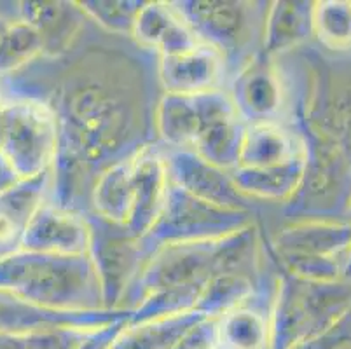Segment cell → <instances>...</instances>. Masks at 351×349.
<instances>
[{"label": "cell", "mask_w": 351, "mask_h": 349, "mask_svg": "<svg viewBox=\"0 0 351 349\" xmlns=\"http://www.w3.org/2000/svg\"><path fill=\"white\" fill-rule=\"evenodd\" d=\"M58 121V136L72 145L97 171L130 158L145 143L140 140L138 112L117 81L81 70L63 82L47 101Z\"/></svg>", "instance_id": "1"}, {"label": "cell", "mask_w": 351, "mask_h": 349, "mask_svg": "<svg viewBox=\"0 0 351 349\" xmlns=\"http://www.w3.org/2000/svg\"><path fill=\"white\" fill-rule=\"evenodd\" d=\"M258 250L261 236L255 224L215 241L159 248L130 285L121 300V309H133L149 293L162 288L205 287L220 274L238 273L254 278Z\"/></svg>", "instance_id": "2"}, {"label": "cell", "mask_w": 351, "mask_h": 349, "mask_svg": "<svg viewBox=\"0 0 351 349\" xmlns=\"http://www.w3.org/2000/svg\"><path fill=\"white\" fill-rule=\"evenodd\" d=\"M0 290L56 311L105 309L100 281L88 255L18 250L0 258Z\"/></svg>", "instance_id": "3"}, {"label": "cell", "mask_w": 351, "mask_h": 349, "mask_svg": "<svg viewBox=\"0 0 351 349\" xmlns=\"http://www.w3.org/2000/svg\"><path fill=\"white\" fill-rule=\"evenodd\" d=\"M351 309V281L311 283L283 273L271 307L273 348L289 349L317 339L337 325Z\"/></svg>", "instance_id": "4"}, {"label": "cell", "mask_w": 351, "mask_h": 349, "mask_svg": "<svg viewBox=\"0 0 351 349\" xmlns=\"http://www.w3.org/2000/svg\"><path fill=\"white\" fill-rule=\"evenodd\" d=\"M175 11L201 44L222 54L229 69L239 70L261 44L267 4L243 0H177Z\"/></svg>", "instance_id": "5"}, {"label": "cell", "mask_w": 351, "mask_h": 349, "mask_svg": "<svg viewBox=\"0 0 351 349\" xmlns=\"http://www.w3.org/2000/svg\"><path fill=\"white\" fill-rule=\"evenodd\" d=\"M252 211L226 210L191 196L170 182L166 200L152 229L142 238L151 255L159 248L187 243L215 241L254 226Z\"/></svg>", "instance_id": "6"}, {"label": "cell", "mask_w": 351, "mask_h": 349, "mask_svg": "<svg viewBox=\"0 0 351 349\" xmlns=\"http://www.w3.org/2000/svg\"><path fill=\"white\" fill-rule=\"evenodd\" d=\"M58 147V121L47 101L18 98L0 110V152L20 180L51 168Z\"/></svg>", "instance_id": "7"}, {"label": "cell", "mask_w": 351, "mask_h": 349, "mask_svg": "<svg viewBox=\"0 0 351 349\" xmlns=\"http://www.w3.org/2000/svg\"><path fill=\"white\" fill-rule=\"evenodd\" d=\"M89 230L88 257L100 281L105 309H121L130 285L152 257L142 239L133 238L124 226H116L95 213H84Z\"/></svg>", "instance_id": "8"}, {"label": "cell", "mask_w": 351, "mask_h": 349, "mask_svg": "<svg viewBox=\"0 0 351 349\" xmlns=\"http://www.w3.org/2000/svg\"><path fill=\"white\" fill-rule=\"evenodd\" d=\"M194 98L199 123L191 150L210 165L231 171L239 163L247 124L239 117L229 93L222 88L199 93Z\"/></svg>", "instance_id": "9"}, {"label": "cell", "mask_w": 351, "mask_h": 349, "mask_svg": "<svg viewBox=\"0 0 351 349\" xmlns=\"http://www.w3.org/2000/svg\"><path fill=\"white\" fill-rule=\"evenodd\" d=\"M232 104L247 126L282 123L289 108V91L282 72L271 58L257 53L232 79Z\"/></svg>", "instance_id": "10"}, {"label": "cell", "mask_w": 351, "mask_h": 349, "mask_svg": "<svg viewBox=\"0 0 351 349\" xmlns=\"http://www.w3.org/2000/svg\"><path fill=\"white\" fill-rule=\"evenodd\" d=\"M162 152L168 180L173 185L215 206L252 211V200L238 191L229 171L210 165L193 150L162 149Z\"/></svg>", "instance_id": "11"}, {"label": "cell", "mask_w": 351, "mask_h": 349, "mask_svg": "<svg viewBox=\"0 0 351 349\" xmlns=\"http://www.w3.org/2000/svg\"><path fill=\"white\" fill-rule=\"evenodd\" d=\"M132 309L98 311H56L0 290V334L46 330V328H98L130 322Z\"/></svg>", "instance_id": "12"}, {"label": "cell", "mask_w": 351, "mask_h": 349, "mask_svg": "<svg viewBox=\"0 0 351 349\" xmlns=\"http://www.w3.org/2000/svg\"><path fill=\"white\" fill-rule=\"evenodd\" d=\"M89 230L86 217L62 210L49 201L35 211L21 236L20 250L56 255H88Z\"/></svg>", "instance_id": "13"}, {"label": "cell", "mask_w": 351, "mask_h": 349, "mask_svg": "<svg viewBox=\"0 0 351 349\" xmlns=\"http://www.w3.org/2000/svg\"><path fill=\"white\" fill-rule=\"evenodd\" d=\"M165 152L158 145H143L133 154V201L126 229L142 239L152 229L162 210L168 191Z\"/></svg>", "instance_id": "14"}, {"label": "cell", "mask_w": 351, "mask_h": 349, "mask_svg": "<svg viewBox=\"0 0 351 349\" xmlns=\"http://www.w3.org/2000/svg\"><path fill=\"white\" fill-rule=\"evenodd\" d=\"M273 246L278 258H341L346 262L351 246V224L336 219L295 220L274 236Z\"/></svg>", "instance_id": "15"}, {"label": "cell", "mask_w": 351, "mask_h": 349, "mask_svg": "<svg viewBox=\"0 0 351 349\" xmlns=\"http://www.w3.org/2000/svg\"><path fill=\"white\" fill-rule=\"evenodd\" d=\"M228 73L226 60L206 44L173 56H159L158 75L165 93L199 95L220 89Z\"/></svg>", "instance_id": "16"}, {"label": "cell", "mask_w": 351, "mask_h": 349, "mask_svg": "<svg viewBox=\"0 0 351 349\" xmlns=\"http://www.w3.org/2000/svg\"><path fill=\"white\" fill-rule=\"evenodd\" d=\"M18 18L30 23L43 40L44 58H60L70 51L84 27V18L75 2H20Z\"/></svg>", "instance_id": "17"}, {"label": "cell", "mask_w": 351, "mask_h": 349, "mask_svg": "<svg viewBox=\"0 0 351 349\" xmlns=\"http://www.w3.org/2000/svg\"><path fill=\"white\" fill-rule=\"evenodd\" d=\"M132 37L159 56H173L199 46L196 35L171 2H145L136 16Z\"/></svg>", "instance_id": "18"}, {"label": "cell", "mask_w": 351, "mask_h": 349, "mask_svg": "<svg viewBox=\"0 0 351 349\" xmlns=\"http://www.w3.org/2000/svg\"><path fill=\"white\" fill-rule=\"evenodd\" d=\"M304 152V142L293 126L285 123L250 124L245 130L238 166L267 168L285 165Z\"/></svg>", "instance_id": "19"}, {"label": "cell", "mask_w": 351, "mask_h": 349, "mask_svg": "<svg viewBox=\"0 0 351 349\" xmlns=\"http://www.w3.org/2000/svg\"><path fill=\"white\" fill-rule=\"evenodd\" d=\"M311 8L313 2L306 0H276L267 4L261 35V53L273 60L313 37Z\"/></svg>", "instance_id": "20"}, {"label": "cell", "mask_w": 351, "mask_h": 349, "mask_svg": "<svg viewBox=\"0 0 351 349\" xmlns=\"http://www.w3.org/2000/svg\"><path fill=\"white\" fill-rule=\"evenodd\" d=\"M306 169V152L285 165L267 168H245L236 166L229 171L232 182L248 200L289 203L301 187Z\"/></svg>", "instance_id": "21"}, {"label": "cell", "mask_w": 351, "mask_h": 349, "mask_svg": "<svg viewBox=\"0 0 351 349\" xmlns=\"http://www.w3.org/2000/svg\"><path fill=\"white\" fill-rule=\"evenodd\" d=\"M210 322L206 315L191 309L178 315L162 316L151 322L128 323L116 337L114 349H171L194 334L203 323Z\"/></svg>", "instance_id": "22"}, {"label": "cell", "mask_w": 351, "mask_h": 349, "mask_svg": "<svg viewBox=\"0 0 351 349\" xmlns=\"http://www.w3.org/2000/svg\"><path fill=\"white\" fill-rule=\"evenodd\" d=\"M133 201V156L98 173L91 191V213L126 227Z\"/></svg>", "instance_id": "23"}, {"label": "cell", "mask_w": 351, "mask_h": 349, "mask_svg": "<svg viewBox=\"0 0 351 349\" xmlns=\"http://www.w3.org/2000/svg\"><path fill=\"white\" fill-rule=\"evenodd\" d=\"M197 107L194 95L165 93L154 110V130L168 150H191L197 133Z\"/></svg>", "instance_id": "24"}, {"label": "cell", "mask_w": 351, "mask_h": 349, "mask_svg": "<svg viewBox=\"0 0 351 349\" xmlns=\"http://www.w3.org/2000/svg\"><path fill=\"white\" fill-rule=\"evenodd\" d=\"M257 296V285L247 274H220L205 285L196 309L210 320L232 311L236 307L250 302Z\"/></svg>", "instance_id": "25"}, {"label": "cell", "mask_w": 351, "mask_h": 349, "mask_svg": "<svg viewBox=\"0 0 351 349\" xmlns=\"http://www.w3.org/2000/svg\"><path fill=\"white\" fill-rule=\"evenodd\" d=\"M313 37L336 53L351 51V0H318L311 8Z\"/></svg>", "instance_id": "26"}, {"label": "cell", "mask_w": 351, "mask_h": 349, "mask_svg": "<svg viewBox=\"0 0 351 349\" xmlns=\"http://www.w3.org/2000/svg\"><path fill=\"white\" fill-rule=\"evenodd\" d=\"M217 332L222 344L231 349H263L269 339V322L247 302L220 316Z\"/></svg>", "instance_id": "27"}, {"label": "cell", "mask_w": 351, "mask_h": 349, "mask_svg": "<svg viewBox=\"0 0 351 349\" xmlns=\"http://www.w3.org/2000/svg\"><path fill=\"white\" fill-rule=\"evenodd\" d=\"M43 56V40L30 23L12 18L0 49V77L18 73Z\"/></svg>", "instance_id": "28"}, {"label": "cell", "mask_w": 351, "mask_h": 349, "mask_svg": "<svg viewBox=\"0 0 351 349\" xmlns=\"http://www.w3.org/2000/svg\"><path fill=\"white\" fill-rule=\"evenodd\" d=\"M205 287H177L162 288L158 292H152L132 309L130 323H143L151 320L162 318V316L178 315L191 309H196L197 299Z\"/></svg>", "instance_id": "29"}, {"label": "cell", "mask_w": 351, "mask_h": 349, "mask_svg": "<svg viewBox=\"0 0 351 349\" xmlns=\"http://www.w3.org/2000/svg\"><path fill=\"white\" fill-rule=\"evenodd\" d=\"M86 18L93 19L107 32L132 37L136 16L143 8V0H81L75 2Z\"/></svg>", "instance_id": "30"}, {"label": "cell", "mask_w": 351, "mask_h": 349, "mask_svg": "<svg viewBox=\"0 0 351 349\" xmlns=\"http://www.w3.org/2000/svg\"><path fill=\"white\" fill-rule=\"evenodd\" d=\"M98 328H46L0 334V349H72L93 337Z\"/></svg>", "instance_id": "31"}, {"label": "cell", "mask_w": 351, "mask_h": 349, "mask_svg": "<svg viewBox=\"0 0 351 349\" xmlns=\"http://www.w3.org/2000/svg\"><path fill=\"white\" fill-rule=\"evenodd\" d=\"M18 182H20L18 175H16L14 169L11 168V165L5 161L2 152H0V194H4L5 191H9V189L14 184H18Z\"/></svg>", "instance_id": "32"}, {"label": "cell", "mask_w": 351, "mask_h": 349, "mask_svg": "<svg viewBox=\"0 0 351 349\" xmlns=\"http://www.w3.org/2000/svg\"><path fill=\"white\" fill-rule=\"evenodd\" d=\"M12 18H8V16H0V49H2V43H4V37L8 34V28L11 25Z\"/></svg>", "instance_id": "33"}, {"label": "cell", "mask_w": 351, "mask_h": 349, "mask_svg": "<svg viewBox=\"0 0 351 349\" xmlns=\"http://www.w3.org/2000/svg\"><path fill=\"white\" fill-rule=\"evenodd\" d=\"M343 278H344V281H351V246H350V250H348L346 262H344Z\"/></svg>", "instance_id": "34"}, {"label": "cell", "mask_w": 351, "mask_h": 349, "mask_svg": "<svg viewBox=\"0 0 351 349\" xmlns=\"http://www.w3.org/2000/svg\"><path fill=\"white\" fill-rule=\"evenodd\" d=\"M344 219H346V222L351 224V194H350V200H348L346 203V208H344Z\"/></svg>", "instance_id": "35"}, {"label": "cell", "mask_w": 351, "mask_h": 349, "mask_svg": "<svg viewBox=\"0 0 351 349\" xmlns=\"http://www.w3.org/2000/svg\"><path fill=\"white\" fill-rule=\"evenodd\" d=\"M4 105H5V98L4 95H2V89H0V110L4 108Z\"/></svg>", "instance_id": "36"}]
</instances>
